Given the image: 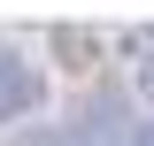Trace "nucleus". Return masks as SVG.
<instances>
[{
	"instance_id": "f257e3e1",
	"label": "nucleus",
	"mask_w": 154,
	"mask_h": 146,
	"mask_svg": "<svg viewBox=\"0 0 154 146\" xmlns=\"http://www.w3.org/2000/svg\"><path fill=\"white\" fill-rule=\"evenodd\" d=\"M38 100H46V77H38V62L23 54V46H0V123L31 115Z\"/></svg>"
},
{
	"instance_id": "f03ea898",
	"label": "nucleus",
	"mask_w": 154,
	"mask_h": 146,
	"mask_svg": "<svg viewBox=\"0 0 154 146\" xmlns=\"http://www.w3.org/2000/svg\"><path fill=\"white\" fill-rule=\"evenodd\" d=\"M139 85H146V92H154V31H146V38H139Z\"/></svg>"
},
{
	"instance_id": "7ed1b4c3",
	"label": "nucleus",
	"mask_w": 154,
	"mask_h": 146,
	"mask_svg": "<svg viewBox=\"0 0 154 146\" xmlns=\"http://www.w3.org/2000/svg\"><path fill=\"white\" fill-rule=\"evenodd\" d=\"M131 146H154V123H146V131H139V138H131Z\"/></svg>"
},
{
	"instance_id": "20e7f679",
	"label": "nucleus",
	"mask_w": 154,
	"mask_h": 146,
	"mask_svg": "<svg viewBox=\"0 0 154 146\" xmlns=\"http://www.w3.org/2000/svg\"><path fill=\"white\" fill-rule=\"evenodd\" d=\"M38 146H77V138H38Z\"/></svg>"
}]
</instances>
